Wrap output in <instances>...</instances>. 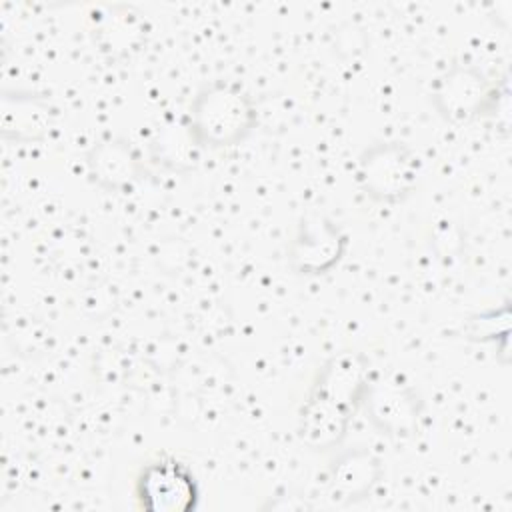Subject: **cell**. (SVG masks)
Returning <instances> with one entry per match:
<instances>
[{
  "mask_svg": "<svg viewBox=\"0 0 512 512\" xmlns=\"http://www.w3.org/2000/svg\"><path fill=\"white\" fill-rule=\"evenodd\" d=\"M368 362L362 354L330 358L316 374L300 410L302 440L314 448L336 446L348 430L358 404L368 394Z\"/></svg>",
  "mask_w": 512,
  "mask_h": 512,
  "instance_id": "1",
  "label": "cell"
},
{
  "mask_svg": "<svg viewBox=\"0 0 512 512\" xmlns=\"http://www.w3.org/2000/svg\"><path fill=\"white\" fill-rule=\"evenodd\" d=\"M256 124L252 98L238 86L216 82L190 106V134L202 146L222 148L242 142Z\"/></svg>",
  "mask_w": 512,
  "mask_h": 512,
  "instance_id": "2",
  "label": "cell"
},
{
  "mask_svg": "<svg viewBox=\"0 0 512 512\" xmlns=\"http://www.w3.org/2000/svg\"><path fill=\"white\" fill-rule=\"evenodd\" d=\"M134 500L140 510L190 512L198 506L200 484L186 462L162 454L140 466L134 478Z\"/></svg>",
  "mask_w": 512,
  "mask_h": 512,
  "instance_id": "3",
  "label": "cell"
},
{
  "mask_svg": "<svg viewBox=\"0 0 512 512\" xmlns=\"http://www.w3.org/2000/svg\"><path fill=\"white\" fill-rule=\"evenodd\" d=\"M362 180L376 198H398L412 184V166L402 146H380L362 160Z\"/></svg>",
  "mask_w": 512,
  "mask_h": 512,
  "instance_id": "4",
  "label": "cell"
},
{
  "mask_svg": "<svg viewBox=\"0 0 512 512\" xmlns=\"http://www.w3.org/2000/svg\"><path fill=\"white\" fill-rule=\"evenodd\" d=\"M436 98L444 100L440 106L442 112L466 118L484 112L492 104L494 90L486 86L482 76L462 70L458 76H448Z\"/></svg>",
  "mask_w": 512,
  "mask_h": 512,
  "instance_id": "5",
  "label": "cell"
}]
</instances>
